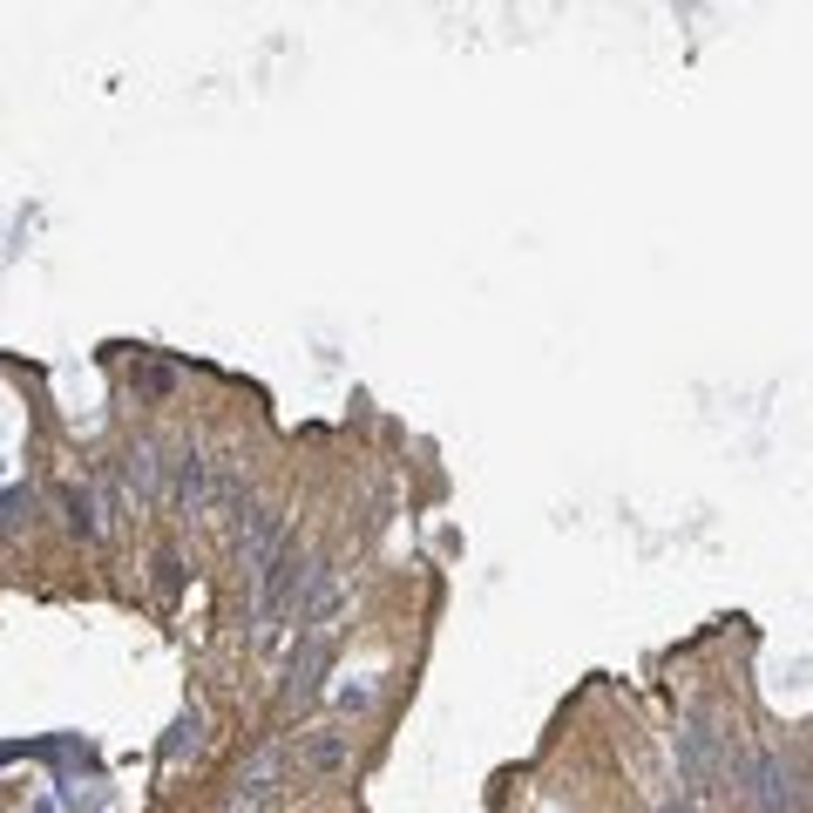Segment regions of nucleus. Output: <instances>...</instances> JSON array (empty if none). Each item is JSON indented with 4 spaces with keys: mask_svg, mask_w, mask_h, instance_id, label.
<instances>
[{
    "mask_svg": "<svg viewBox=\"0 0 813 813\" xmlns=\"http://www.w3.org/2000/svg\"><path fill=\"white\" fill-rule=\"evenodd\" d=\"M258 576H264V584H258V617H264V631H279L285 617L298 610V590H305V576H313V563H305V550L285 535Z\"/></svg>",
    "mask_w": 813,
    "mask_h": 813,
    "instance_id": "obj_1",
    "label": "nucleus"
},
{
    "mask_svg": "<svg viewBox=\"0 0 813 813\" xmlns=\"http://www.w3.org/2000/svg\"><path fill=\"white\" fill-rule=\"evenodd\" d=\"M279 780H285V746H264L251 759V772L230 787L224 813H271V806H279Z\"/></svg>",
    "mask_w": 813,
    "mask_h": 813,
    "instance_id": "obj_2",
    "label": "nucleus"
},
{
    "mask_svg": "<svg viewBox=\"0 0 813 813\" xmlns=\"http://www.w3.org/2000/svg\"><path fill=\"white\" fill-rule=\"evenodd\" d=\"M678 766H685V787H691V793H719V787L732 780V766L719 759V746H712L705 725H685V732H678Z\"/></svg>",
    "mask_w": 813,
    "mask_h": 813,
    "instance_id": "obj_3",
    "label": "nucleus"
},
{
    "mask_svg": "<svg viewBox=\"0 0 813 813\" xmlns=\"http://www.w3.org/2000/svg\"><path fill=\"white\" fill-rule=\"evenodd\" d=\"M353 766V732L346 725H319L298 739V772L305 780H339V772Z\"/></svg>",
    "mask_w": 813,
    "mask_h": 813,
    "instance_id": "obj_4",
    "label": "nucleus"
},
{
    "mask_svg": "<svg viewBox=\"0 0 813 813\" xmlns=\"http://www.w3.org/2000/svg\"><path fill=\"white\" fill-rule=\"evenodd\" d=\"M285 542V516L279 509H264V501H238V556L251 563V569H264L271 563V550Z\"/></svg>",
    "mask_w": 813,
    "mask_h": 813,
    "instance_id": "obj_5",
    "label": "nucleus"
},
{
    "mask_svg": "<svg viewBox=\"0 0 813 813\" xmlns=\"http://www.w3.org/2000/svg\"><path fill=\"white\" fill-rule=\"evenodd\" d=\"M163 441H143V448H129V461H123V482H129V495L136 501H157L163 495Z\"/></svg>",
    "mask_w": 813,
    "mask_h": 813,
    "instance_id": "obj_6",
    "label": "nucleus"
},
{
    "mask_svg": "<svg viewBox=\"0 0 813 813\" xmlns=\"http://www.w3.org/2000/svg\"><path fill=\"white\" fill-rule=\"evenodd\" d=\"M204 739H211V719H204L197 705H190V712L177 719V732L163 739V766H183V759H197V753H204Z\"/></svg>",
    "mask_w": 813,
    "mask_h": 813,
    "instance_id": "obj_7",
    "label": "nucleus"
},
{
    "mask_svg": "<svg viewBox=\"0 0 813 813\" xmlns=\"http://www.w3.org/2000/svg\"><path fill=\"white\" fill-rule=\"evenodd\" d=\"M61 501H68V522L82 529V535H102V529H109V522H102V501H95L89 488H68Z\"/></svg>",
    "mask_w": 813,
    "mask_h": 813,
    "instance_id": "obj_8",
    "label": "nucleus"
},
{
    "mask_svg": "<svg viewBox=\"0 0 813 813\" xmlns=\"http://www.w3.org/2000/svg\"><path fill=\"white\" fill-rule=\"evenodd\" d=\"M753 800H759L766 813H787V793H780V766H772V759H753Z\"/></svg>",
    "mask_w": 813,
    "mask_h": 813,
    "instance_id": "obj_9",
    "label": "nucleus"
},
{
    "mask_svg": "<svg viewBox=\"0 0 813 813\" xmlns=\"http://www.w3.org/2000/svg\"><path fill=\"white\" fill-rule=\"evenodd\" d=\"M136 386H143V394H170L177 373H170V366H143V373H136Z\"/></svg>",
    "mask_w": 813,
    "mask_h": 813,
    "instance_id": "obj_10",
    "label": "nucleus"
},
{
    "mask_svg": "<svg viewBox=\"0 0 813 813\" xmlns=\"http://www.w3.org/2000/svg\"><path fill=\"white\" fill-rule=\"evenodd\" d=\"M657 813H699V800H665Z\"/></svg>",
    "mask_w": 813,
    "mask_h": 813,
    "instance_id": "obj_11",
    "label": "nucleus"
}]
</instances>
